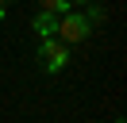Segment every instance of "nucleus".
<instances>
[{
  "label": "nucleus",
  "instance_id": "7",
  "mask_svg": "<svg viewBox=\"0 0 127 123\" xmlns=\"http://www.w3.org/2000/svg\"><path fill=\"white\" fill-rule=\"evenodd\" d=\"M69 4H89V0H69Z\"/></svg>",
  "mask_w": 127,
  "mask_h": 123
},
{
  "label": "nucleus",
  "instance_id": "6",
  "mask_svg": "<svg viewBox=\"0 0 127 123\" xmlns=\"http://www.w3.org/2000/svg\"><path fill=\"white\" fill-rule=\"evenodd\" d=\"M8 4H12V0H0V8H8Z\"/></svg>",
  "mask_w": 127,
  "mask_h": 123
},
{
  "label": "nucleus",
  "instance_id": "1",
  "mask_svg": "<svg viewBox=\"0 0 127 123\" xmlns=\"http://www.w3.org/2000/svg\"><path fill=\"white\" fill-rule=\"evenodd\" d=\"M39 65H42V73H62L65 65H69V42H62L58 35H46V38H39Z\"/></svg>",
  "mask_w": 127,
  "mask_h": 123
},
{
  "label": "nucleus",
  "instance_id": "5",
  "mask_svg": "<svg viewBox=\"0 0 127 123\" xmlns=\"http://www.w3.org/2000/svg\"><path fill=\"white\" fill-rule=\"evenodd\" d=\"M39 4H42V8H50V12H58V15H62V12H69V8H73L69 0H39Z\"/></svg>",
  "mask_w": 127,
  "mask_h": 123
},
{
  "label": "nucleus",
  "instance_id": "3",
  "mask_svg": "<svg viewBox=\"0 0 127 123\" xmlns=\"http://www.w3.org/2000/svg\"><path fill=\"white\" fill-rule=\"evenodd\" d=\"M31 31H35L39 38L54 35V31H58V12H50V8H42V12H39V15L31 19Z\"/></svg>",
  "mask_w": 127,
  "mask_h": 123
},
{
  "label": "nucleus",
  "instance_id": "4",
  "mask_svg": "<svg viewBox=\"0 0 127 123\" xmlns=\"http://www.w3.org/2000/svg\"><path fill=\"white\" fill-rule=\"evenodd\" d=\"M85 19L93 23V27H96V23H104V8L96 4V0H89V12H85Z\"/></svg>",
  "mask_w": 127,
  "mask_h": 123
},
{
  "label": "nucleus",
  "instance_id": "2",
  "mask_svg": "<svg viewBox=\"0 0 127 123\" xmlns=\"http://www.w3.org/2000/svg\"><path fill=\"white\" fill-rule=\"evenodd\" d=\"M62 42H69V46H77V42H85L89 35H93V23L85 19V15H77V12H62L58 15V31H54Z\"/></svg>",
  "mask_w": 127,
  "mask_h": 123
},
{
  "label": "nucleus",
  "instance_id": "8",
  "mask_svg": "<svg viewBox=\"0 0 127 123\" xmlns=\"http://www.w3.org/2000/svg\"><path fill=\"white\" fill-rule=\"evenodd\" d=\"M4 12H8V8H0V19H4Z\"/></svg>",
  "mask_w": 127,
  "mask_h": 123
}]
</instances>
